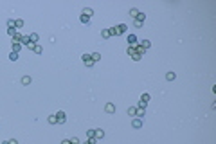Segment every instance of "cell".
Listing matches in <instances>:
<instances>
[{
	"instance_id": "obj_24",
	"label": "cell",
	"mask_w": 216,
	"mask_h": 144,
	"mask_svg": "<svg viewBox=\"0 0 216 144\" xmlns=\"http://www.w3.org/2000/svg\"><path fill=\"white\" fill-rule=\"evenodd\" d=\"M31 41H38V34H31V38H29Z\"/></svg>"
},
{
	"instance_id": "obj_8",
	"label": "cell",
	"mask_w": 216,
	"mask_h": 144,
	"mask_svg": "<svg viewBox=\"0 0 216 144\" xmlns=\"http://www.w3.org/2000/svg\"><path fill=\"white\" fill-rule=\"evenodd\" d=\"M135 40H137V38H135L133 34H130V36H128V43H130V47H137V43H135Z\"/></svg>"
},
{
	"instance_id": "obj_22",
	"label": "cell",
	"mask_w": 216,
	"mask_h": 144,
	"mask_svg": "<svg viewBox=\"0 0 216 144\" xmlns=\"http://www.w3.org/2000/svg\"><path fill=\"white\" fill-rule=\"evenodd\" d=\"M137 115H139V117H144V110H142V108H137Z\"/></svg>"
},
{
	"instance_id": "obj_13",
	"label": "cell",
	"mask_w": 216,
	"mask_h": 144,
	"mask_svg": "<svg viewBox=\"0 0 216 144\" xmlns=\"http://www.w3.org/2000/svg\"><path fill=\"white\" fill-rule=\"evenodd\" d=\"M133 126H135V128H141V126H142V121H141V119H135V121H133Z\"/></svg>"
},
{
	"instance_id": "obj_20",
	"label": "cell",
	"mask_w": 216,
	"mask_h": 144,
	"mask_svg": "<svg viewBox=\"0 0 216 144\" xmlns=\"http://www.w3.org/2000/svg\"><path fill=\"white\" fill-rule=\"evenodd\" d=\"M137 15H139V11H137V9H131V11H130V16L137 18Z\"/></svg>"
},
{
	"instance_id": "obj_3",
	"label": "cell",
	"mask_w": 216,
	"mask_h": 144,
	"mask_svg": "<svg viewBox=\"0 0 216 144\" xmlns=\"http://www.w3.org/2000/svg\"><path fill=\"white\" fill-rule=\"evenodd\" d=\"M124 31H126V25H124V24H121V25H117V27H114V29H112V34H122Z\"/></svg>"
},
{
	"instance_id": "obj_4",
	"label": "cell",
	"mask_w": 216,
	"mask_h": 144,
	"mask_svg": "<svg viewBox=\"0 0 216 144\" xmlns=\"http://www.w3.org/2000/svg\"><path fill=\"white\" fill-rule=\"evenodd\" d=\"M144 18H146V15H144V13H139L137 18H135V25H137V27H141V25H142V22H144Z\"/></svg>"
},
{
	"instance_id": "obj_5",
	"label": "cell",
	"mask_w": 216,
	"mask_h": 144,
	"mask_svg": "<svg viewBox=\"0 0 216 144\" xmlns=\"http://www.w3.org/2000/svg\"><path fill=\"white\" fill-rule=\"evenodd\" d=\"M83 63H85L86 67H92V65H94V60L90 58V54H83Z\"/></svg>"
},
{
	"instance_id": "obj_19",
	"label": "cell",
	"mask_w": 216,
	"mask_h": 144,
	"mask_svg": "<svg viewBox=\"0 0 216 144\" xmlns=\"http://www.w3.org/2000/svg\"><path fill=\"white\" fill-rule=\"evenodd\" d=\"M49 123H50V124H56V123H58V121H56V115H50V117H49Z\"/></svg>"
},
{
	"instance_id": "obj_30",
	"label": "cell",
	"mask_w": 216,
	"mask_h": 144,
	"mask_svg": "<svg viewBox=\"0 0 216 144\" xmlns=\"http://www.w3.org/2000/svg\"><path fill=\"white\" fill-rule=\"evenodd\" d=\"M2 144H9V142H2Z\"/></svg>"
},
{
	"instance_id": "obj_7",
	"label": "cell",
	"mask_w": 216,
	"mask_h": 144,
	"mask_svg": "<svg viewBox=\"0 0 216 144\" xmlns=\"http://www.w3.org/2000/svg\"><path fill=\"white\" fill-rule=\"evenodd\" d=\"M20 47H22V43H20V41L13 40V52H18V50H20Z\"/></svg>"
},
{
	"instance_id": "obj_25",
	"label": "cell",
	"mask_w": 216,
	"mask_h": 144,
	"mask_svg": "<svg viewBox=\"0 0 216 144\" xmlns=\"http://www.w3.org/2000/svg\"><path fill=\"white\" fill-rule=\"evenodd\" d=\"M15 25H16V27H22V25H24V22H22V20H16V22H15Z\"/></svg>"
},
{
	"instance_id": "obj_1",
	"label": "cell",
	"mask_w": 216,
	"mask_h": 144,
	"mask_svg": "<svg viewBox=\"0 0 216 144\" xmlns=\"http://www.w3.org/2000/svg\"><path fill=\"white\" fill-rule=\"evenodd\" d=\"M128 54H130V58H133L135 61H139V60L142 58V54L137 50V47H128Z\"/></svg>"
},
{
	"instance_id": "obj_15",
	"label": "cell",
	"mask_w": 216,
	"mask_h": 144,
	"mask_svg": "<svg viewBox=\"0 0 216 144\" xmlns=\"http://www.w3.org/2000/svg\"><path fill=\"white\" fill-rule=\"evenodd\" d=\"M22 83H24V85H29V83H31V78H29V76H24V78H22Z\"/></svg>"
},
{
	"instance_id": "obj_18",
	"label": "cell",
	"mask_w": 216,
	"mask_h": 144,
	"mask_svg": "<svg viewBox=\"0 0 216 144\" xmlns=\"http://www.w3.org/2000/svg\"><path fill=\"white\" fill-rule=\"evenodd\" d=\"M9 60H13V61H16V60H18V54H16V52H11V56H9Z\"/></svg>"
},
{
	"instance_id": "obj_2",
	"label": "cell",
	"mask_w": 216,
	"mask_h": 144,
	"mask_svg": "<svg viewBox=\"0 0 216 144\" xmlns=\"http://www.w3.org/2000/svg\"><path fill=\"white\" fill-rule=\"evenodd\" d=\"M148 101H150V95H148V94H142V95H141V101H139V108H146Z\"/></svg>"
},
{
	"instance_id": "obj_27",
	"label": "cell",
	"mask_w": 216,
	"mask_h": 144,
	"mask_svg": "<svg viewBox=\"0 0 216 144\" xmlns=\"http://www.w3.org/2000/svg\"><path fill=\"white\" fill-rule=\"evenodd\" d=\"M9 144H18V140H16V139H13V140H9Z\"/></svg>"
},
{
	"instance_id": "obj_23",
	"label": "cell",
	"mask_w": 216,
	"mask_h": 144,
	"mask_svg": "<svg viewBox=\"0 0 216 144\" xmlns=\"http://www.w3.org/2000/svg\"><path fill=\"white\" fill-rule=\"evenodd\" d=\"M88 20H90V18H88V16H85V15L81 16V22H83V24H88Z\"/></svg>"
},
{
	"instance_id": "obj_21",
	"label": "cell",
	"mask_w": 216,
	"mask_h": 144,
	"mask_svg": "<svg viewBox=\"0 0 216 144\" xmlns=\"http://www.w3.org/2000/svg\"><path fill=\"white\" fill-rule=\"evenodd\" d=\"M83 15H85V16H88V18H90V15H92V9H85V11H83Z\"/></svg>"
},
{
	"instance_id": "obj_28",
	"label": "cell",
	"mask_w": 216,
	"mask_h": 144,
	"mask_svg": "<svg viewBox=\"0 0 216 144\" xmlns=\"http://www.w3.org/2000/svg\"><path fill=\"white\" fill-rule=\"evenodd\" d=\"M94 142H95V140H94V139H90V140H86V142H85V144H94Z\"/></svg>"
},
{
	"instance_id": "obj_14",
	"label": "cell",
	"mask_w": 216,
	"mask_h": 144,
	"mask_svg": "<svg viewBox=\"0 0 216 144\" xmlns=\"http://www.w3.org/2000/svg\"><path fill=\"white\" fill-rule=\"evenodd\" d=\"M135 114H137V108H135V106L128 108V115H135Z\"/></svg>"
},
{
	"instance_id": "obj_26",
	"label": "cell",
	"mask_w": 216,
	"mask_h": 144,
	"mask_svg": "<svg viewBox=\"0 0 216 144\" xmlns=\"http://www.w3.org/2000/svg\"><path fill=\"white\" fill-rule=\"evenodd\" d=\"M110 34H112V31H105V33H103V36H105V38H108Z\"/></svg>"
},
{
	"instance_id": "obj_12",
	"label": "cell",
	"mask_w": 216,
	"mask_h": 144,
	"mask_svg": "<svg viewBox=\"0 0 216 144\" xmlns=\"http://www.w3.org/2000/svg\"><path fill=\"white\" fill-rule=\"evenodd\" d=\"M141 47H142V49L146 50L148 47H150V41H148V40H142V41H141Z\"/></svg>"
},
{
	"instance_id": "obj_11",
	"label": "cell",
	"mask_w": 216,
	"mask_h": 144,
	"mask_svg": "<svg viewBox=\"0 0 216 144\" xmlns=\"http://www.w3.org/2000/svg\"><path fill=\"white\" fill-rule=\"evenodd\" d=\"M90 58H92V60H94V63H95V61H99V60H101V54H99V52H94Z\"/></svg>"
},
{
	"instance_id": "obj_10",
	"label": "cell",
	"mask_w": 216,
	"mask_h": 144,
	"mask_svg": "<svg viewBox=\"0 0 216 144\" xmlns=\"http://www.w3.org/2000/svg\"><path fill=\"white\" fill-rule=\"evenodd\" d=\"M94 137L95 139H103V137H105V132H103V130H97V132L94 133Z\"/></svg>"
},
{
	"instance_id": "obj_6",
	"label": "cell",
	"mask_w": 216,
	"mask_h": 144,
	"mask_svg": "<svg viewBox=\"0 0 216 144\" xmlns=\"http://www.w3.org/2000/svg\"><path fill=\"white\" fill-rule=\"evenodd\" d=\"M56 115H58V117H56V121H58L60 124H63V123H65V112H58Z\"/></svg>"
},
{
	"instance_id": "obj_9",
	"label": "cell",
	"mask_w": 216,
	"mask_h": 144,
	"mask_svg": "<svg viewBox=\"0 0 216 144\" xmlns=\"http://www.w3.org/2000/svg\"><path fill=\"white\" fill-rule=\"evenodd\" d=\"M105 110L108 112V114H114V112H115V106H114V104H112V103H108V104H106V106H105Z\"/></svg>"
},
{
	"instance_id": "obj_29",
	"label": "cell",
	"mask_w": 216,
	"mask_h": 144,
	"mask_svg": "<svg viewBox=\"0 0 216 144\" xmlns=\"http://www.w3.org/2000/svg\"><path fill=\"white\" fill-rule=\"evenodd\" d=\"M61 144H70V140H63V142H61Z\"/></svg>"
},
{
	"instance_id": "obj_17",
	"label": "cell",
	"mask_w": 216,
	"mask_h": 144,
	"mask_svg": "<svg viewBox=\"0 0 216 144\" xmlns=\"http://www.w3.org/2000/svg\"><path fill=\"white\" fill-rule=\"evenodd\" d=\"M166 78H167V81H173V79H175V74H173V72H167Z\"/></svg>"
},
{
	"instance_id": "obj_16",
	"label": "cell",
	"mask_w": 216,
	"mask_h": 144,
	"mask_svg": "<svg viewBox=\"0 0 216 144\" xmlns=\"http://www.w3.org/2000/svg\"><path fill=\"white\" fill-rule=\"evenodd\" d=\"M33 49H34V52H36V54H41V50H43V49H41V45H34Z\"/></svg>"
}]
</instances>
